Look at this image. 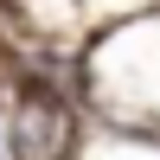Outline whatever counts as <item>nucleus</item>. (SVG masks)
Masks as SVG:
<instances>
[{
    "label": "nucleus",
    "instance_id": "f257e3e1",
    "mask_svg": "<svg viewBox=\"0 0 160 160\" xmlns=\"http://www.w3.org/2000/svg\"><path fill=\"white\" fill-rule=\"evenodd\" d=\"M7 148H13V160H64V148H71V115H64V102L45 96V90H26Z\"/></svg>",
    "mask_w": 160,
    "mask_h": 160
}]
</instances>
